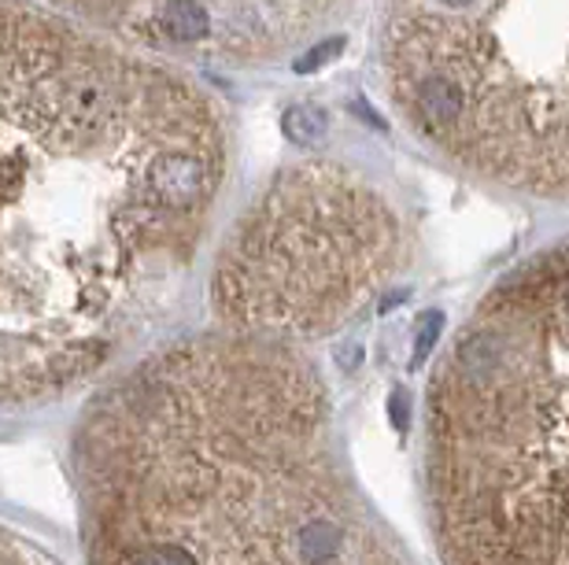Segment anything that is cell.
Wrapping results in <instances>:
<instances>
[{"label": "cell", "mask_w": 569, "mask_h": 565, "mask_svg": "<svg viewBox=\"0 0 569 565\" xmlns=\"http://www.w3.org/2000/svg\"><path fill=\"white\" fill-rule=\"evenodd\" d=\"M381 74L459 171L569 203V0H385Z\"/></svg>", "instance_id": "277c9868"}, {"label": "cell", "mask_w": 569, "mask_h": 565, "mask_svg": "<svg viewBox=\"0 0 569 565\" xmlns=\"http://www.w3.org/2000/svg\"><path fill=\"white\" fill-rule=\"evenodd\" d=\"M0 565H71L52 544L19 522L0 517Z\"/></svg>", "instance_id": "52a82bcc"}, {"label": "cell", "mask_w": 569, "mask_h": 565, "mask_svg": "<svg viewBox=\"0 0 569 565\" xmlns=\"http://www.w3.org/2000/svg\"><path fill=\"white\" fill-rule=\"evenodd\" d=\"M86 565H415L351 477L296 344L214 330L89 395L71 440Z\"/></svg>", "instance_id": "7a4b0ae2"}, {"label": "cell", "mask_w": 569, "mask_h": 565, "mask_svg": "<svg viewBox=\"0 0 569 565\" xmlns=\"http://www.w3.org/2000/svg\"><path fill=\"white\" fill-rule=\"evenodd\" d=\"M403 222L367 174L303 160L233 225L211 278L222 330L296 344L356 322L403 266Z\"/></svg>", "instance_id": "5b68a950"}, {"label": "cell", "mask_w": 569, "mask_h": 565, "mask_svg": "<svg viewBox=\"0 0 569 565\" xmlns=\"http://www.w3.org/2000/svg\"><path fill=\"white\" fill-rule=\"evenodd\" d=\"M284 130H289L292 141L315 144L326 133V115H322V111H315V108H292L289 115H284Z\"/></svg>", "instance_id": "ba28073f"}, {"label": "cell", "mask_w": 569, "mask_h": 565, "mask_svg": "<svg viewBox=\"0 0 569 565\" xmlns=\"http://www.w3.org/2000/svg\"><path fill=\"white\" fill-rule=\"evenodd\" d=\"M426 492L443 565H569V244L499 278L443 347Z\"/></svg>", "instance_id": "3957f363"}, {"label": "cell", "mask_w": 569, "mask_h": 565, "mask_svg": "<svg viewBox=\"0 0 569 565\" xmlns=\"http://www.w3.org/2000/svg\"><path fill=\"white\" fill-rule=\"evenodd\" d=\"M226 178V122L130 44L0 0V425L108 374L167 319Z\"/></svg>", "instance_id": "6da1fadb"}, {"label": "cell", "mask_w": 569, "mask_h": 565, "mask_svg": "<svg viewBox=\"0 0 569 565\" xmlns=\"http://www.w3.org/2000/svg\"><path fill=\"white\" fill-rule=\"evenodd\" d=\"M89 27L141 49L237 63H267L296 52L333 16L337 0H49Z\"/></svg>", "instance_id": "8992f818"}]
</instances>
